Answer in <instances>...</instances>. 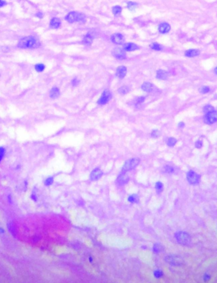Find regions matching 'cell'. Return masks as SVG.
<instances>
[{
  "instance_id": "44",
  "label": "cell",
  "mask_w": 217,
  "mask_h": 283,
  "mask_svg": "<svg viewBox=\"0 0 217 283\" xmlns=\"http://www.w3.org/2000/svg\"><path fill=\"white\" fill-rule=\"evenodd\" d=\"M178 126H179L180 128H183V127L185 126V124H184V122H180L179 125H178Z\"/></svg>"
},
{
  "instance_id": "15",
  "label": "cell",
  "mask_w": 217,
  "mask_h": 283,
  "mask_svg": "<svg viewBox=\"0 0 217 283\" xmlns=\"http://www.w3.org/2000/svg\"><path fill=\"white\" fill-rule=\"evenodd\" d=\"M158 29H159V32L161 33H167L169 31L171 30V26L166 22H162L161 24H160Z\"/></svg>"
},
{
  "instance_id": "17",
  "label": "cell",
  "mask_w": 217,
  "mask_h": 283,
  "mask_svg": "<svg viewBox=\"0 0 217 283\" xmlns=\"http://www.w3.org/2000/svg\"><path fill=\"white\" fill-rule=\"evenodd\" d=\"M60 96V90L58 87H57V86H54V87H52L51 91H50V97L52 98V99H57V98H58Z\"/></svg>"
},
{
  "instance_id": "20",
  "label": "cell",
  "mask_w": 217,
  "mask_h": 283,
  "mask_svg": "<svg viewBox=\"0 0 217 283\" xmlns=\"http://www.w3.org/2000/svg\"><path fill=\"white\" fill-rule=\"evenodd\" d=\"M61 26V21L57 18H53L50 21V27L52 28H58Z\"/></svg>"
},
{
  "instance_id": "27",
  "label": "cell",
  "mask_w": 217,
  "mask_h": 283,
  "mask_svg": "<svg viewBox=\"0 0 217 283\" xmlns=\"http://www.w3.org/2000/svg\"><path fill=\"white\" fill-rule=\"evenodd\" d=\"M156 190L157 191V193H161L162 191H163V189H164V187H163V183L161 182H157L156 183Z\"/></svg>"
},
{
  "instance_id": "46",
  "label": "cell",
  "mask_w": 217,
  "mask_h": 283,
  "mask_svg": "<svg viewBox=\"0 0 217 283\" xmlns=\"http://www.w3.org/2000/svg\"><path fill=\"white\" fill-rule=\"evenodd\" d=\"M7 198H8V202H9V204H13V201H12V198H11V196H10V195H8Z\"/></svg>"
},
{
  "instance_id": "11",
  "label": "cell",
  "mask_w": 217,
  "mask_h": 283,
  "mask_svg": "<svg viewBox=\"0 0 217 283\" xmlns=\"http://www.w3.org/2000/svg\"><path fill=\"white\" fill-rule=\"evenodd\" d=\"M129 180H130V178H129V176L127 175V173H122V172H121L120 175L117 177L116 183H117L118 184H120V185H123V184H126L127 183H128Z\"/></svg>"
},
{
  "instance_id": "7",
  "label": "cell",
  "mask_w": 217,
  "mask_h": 283,
  "mask_svg": "<svg viewBox=\"0 0 217 283\" xmlns=\"http://www.w3.org/2000/svg\"><path fill=\"white\" fill-rule=\"evenodd\" d=\"M111 98H112V93H111L109 91L106 90V91H104L102 92V94H101V96L100 97V98L98 99V101H97V104L101 105H106L109 101H110V100H111Z\"/></svg>"
},
{
  "instance_id": "9",
  "label": "cell",
  "mask_w": 217,
  "mask_h": 283,
  "mask_svg": "<svg viewBox=\"0 0 217 283\" xmlns=\"http://www.w3.org/2000/svg\"><path fill=\"white\" fill-rule=\"evenodd\" d=\"M102 175H103V172H102L101 169L96 168V169H94L91 172V174H90V179H91L92 181H97L98 179H101Z\"/></svg>"
},
{
  "instance_id": "28",
  "label": "cell",
  "mask_w": 217,
  "mask_h": 283,
  "mask_svg": "<svg viewBox=\"0 0 217 283\" xmlns=\"http://www.w3.org/2000/svg\"><path fill=\"white\" fill-rule=\"evenodd\" d=\"M129 91H130V89H129L127 86H122L121 88H119V90H118V92H119L120 94H122V95H125V94L128 93V92H129Z\"/></svg>"
},
{
  "instance_id": "36",
  "label": "cell",
  "mask_w": 217,
  "mask_h": 283,
  "mask_svg": "<svg viewBox=\"0 0 217 283\" xmlns=\"http://www.w3.org/2000/svg\"><path fill=\"white\" fill-rule=\"evenodd\" d=\"M160 135H161V132L158 130H154L151 132V137H153V138H158Z\"/></svg>"
},
{
  "instance_id": "30",
  "label": "cell",
  "mask_w": 217,
  "mask_h": 283,
  "mask_svg": "<svg viewBox=\"0 0 217 283\" xmlns=\"http://www.w3.org/2000/svg\"><path fill=\"white\" fill-rule=\"evenodd\" d=\"M45 69V65L43 64H37V65H35V70L37 71V72H42V71H44Z\"/></svg>"
},
{
  "instance_id": "18",
  "label": "cell",
  "mask_w": 217,
  "mask_h": 283,
  "mask_svg": "<svg viewBox=\"0 0 217 283\" xmlns=\"http://www.w3.org/2000/svg\"><path fill=\"white\" fill-rule=\"evenodd\" d=\"M93 39H94V36L92 35V33H88L87 34L86 36H85V37H83L82 42L86 45H90V44H92V41H93Z\"/></svg>"
},
{
  "instance_id": "25",
  "label": "cell",
  "mask_w": 217,
  "mask_h": 283,
  "mask_svg": "<svg viewBox=\"0 0 217 283\" xmlns=\"http://www.w3.org/2000/svg\"><path fill=\"white\" fill-rule=\"evenodd\" d=\"M53 182H54V178L52 176H49L48 178H46L43 183H44L45 186H51Z\"/></svg>"
},
{
  "instance_id": "12",
  "label": "cell",
  "mask_w": 217,
  "mask_h": 283,
  "mask_svg": "<svg viewBox=\"0 0 217 283\" xmlns=\"http://www.w3.org/2000/svg\"><path fill=\"white\" fill-rule=\"evenodd\" d=\"M112 41L115 43V44H122L124 42V37L122 34L121 33H115L112 36Z\"/></svg>"
},
{
  "instance_id": "45",
  "label": "cell",
  "mask_w": 217,
  "mask_h": 283,
  "mask_svg": "<svg viewBox=\"0 0 217 283\" xmlns=\"http://www.w3.org/2000/svg\"><path fill=\"white\" fill-rule=\"evenodd\" d=\"M4 232H5V230L3 227H0V234H4Z\"/></svg>"
},
{
  "instance_id": "5",
  "label": "cell",
  "mask_w": 217,
  "mask_h": 283,
  "mask_svg": "<svg viewBox=\"0 0 217 283\" xmlns=\"http://www.w3.org/2000/svg\"><path fill=\"white\" fill-rule=\"evenodd\" d=\"M139 163H140V160L138 158H133L131 160H128L125 162V164L122 168V173H127L133 169L138 165Z\"/></svg>"
},
{
  "instance_id": "38",
  "label": "cell",
  "mask_w": 217,
  "mask_h": 283,
  "mask_svg": "<svg viewBox=\"0 0 217 283\" xmlns=\"http://www.w3.org/2000/svg\"><path fill=\"white\" fill-rule=\"evenodd\" d=\"M144 100H145V97H139V98H137V99H136V104H141V103H142V102L144 101Z\"/></svg>"
},
{
  "instance_id": "40",
  "label": "cell",
  "mask_w": 217,
  "mask_h": 283,
  "mask_svg": "<svg viewBox=\"0 0 217 283\" xmlns=\"http://www.w3.org/2000/svg\"><path fill=\"white\" fill-rule=\"evenodd\" d=\"M210 279V276L208 274H205L204 275V282H208Z\"/></svg>"
},
{
  "instance_id": "21",
  "label": "cell",
  "mask_w": 217,
  "mask_h": 283,
  "mask_svg": "<svg viewBox=\"0 0 217 283\" xmlns=\"http://www.w3.org/2000/svg\"><path fill=\"white\" fill-rule=\"evenodd\" d=\"M142 89L144 91H146V92H151V91H152V89H153V86H152V84L150 83V82H144V83L142 84Z\"/></svg>"
},
{
  "instance_id": "43",
  "label": "cell",
  "mask_w": 217,
  "mask_h": 283,
  "mask_svg": "<svg viewBox=\"0 0 217 283\" xmlns=\"http://www.w3.org/2000/svg\"><path fill=\"white\" fill-rule=\"evenodd\" d=\"M4 5H6V2H4L3 0H0V7H3Z\"/></svg>"
},
{
  "instance_id": "8",
  "label": "cell",
  "mask_w": 217,
  "mask_h": 283,
  "mask_svg": "<svg viewBox=\"0 0 217 283\" xmlns=\"http://www.w3.org/2000/svg\"><path fill=\"white\" fill-rule=\"evenodd\" d=\"M217 121V111H210L209 113H206V116H205V123L208 124V125H212V124L216 123Z\"/></svg>"
},
{
  "instance_id": "33",
  "label": "cell",
  "mask_w": 217,
  "mask_h": 283,
  "mask_svg": "<svg viewBox=\"0 0 217 283\" xmlns=\"http://www.w3.org/2000/svg\"><path fill=\"white\" fill-rule=\"evenodd\" d=\"M164 172L166 173H168V174H172L174 172V168L172 167V166H170V165H166V166H165L164 167Z\"/></svg>"
},
{
  "instance_id": "35",
  "label": "cell",
  "mask_w": 217,
  "mask_h": 283,
  "mask_svg": "<svg viewBox=\"0 0 217 283\" xmlns=\"http://www.w3.org/2000/svg\"><path fill=\"white\" fill-rule=\"evenodd\" d=\"M199 91L202 94H206V93H208V92L210 91V88L208 87V86H202V87L200 88Z\"/></svg>"
},
{
  "instance_id": "31",
  "label": "cell",
  "mask_w": 217,
  "mask_h": 283,
  "mask_svg": "<svg viewBox=\"0 0 217 283\" xmlns=\"http://www.w3.org/2000/svg\"><path fill=\"white\" fill-rule=\"evenodd\" d=\"M154 276L156 277V278H161L163 276V272H161V270H159V269H157V270H155L153 272Z\"/></svg>"
},
{
  "instance_id": "42",
  "label": "cell",
  "mask_w": 217,
  "mask_h": 283,
  "mask_svg": "<svg viewBox=\"0 0 217 283\" xmlns=\"http://www.w3.org/2000/svg\"><path fill=\"white\" fill-rule=\"evenodd\" d=\"M36 16H37V17H38V18H40V19H43V14L41 12H39V13H37V14H36Z\"/></svg>"
},
{
  "instance_id": "22",
  "label": "cell",
  "mask_w": 217,
  "mask_h": 283,
  "mask_svg": "<svg viewBox=\"0 0 217 283\" xmlns=\"http://www.w3.org/2000/svg\"><path fill=\"white\" fill-rule=\"evenodd\" d=\"M164 250V247L162 246L160 243H155L152 247V251H153L155 253H161L162 251Z\"/></svg>"
},
{
  "instance_id": "49",
  "label": "cell",
  "mask_w": 217,
  "mask_h": 283,
  "mask_svg": "<svg viewBox=\"0 0 217 283\" xmlns=\"http://www.w3.org/2000/svg\"><path fill=\"white\" fill-rule=\"evenodd\" d=\"M215 73L217 75V67H216V68H215Z\"/></svg>"
},
{
  "instance_id": "32",
  "label": "cell",
  "mask_w": 217,
  "mask_h": 283,
  "mask_svg": "<svg viewBox=\"0 0 217 283\" xmlns=\"http://www.w3.org/2000/svg\"><path fill=\"white\" fill-rule=\"evenodd\" d=\"M203 111H204V112L206 114V113H209V112L215 111V108H214L212 105H206V106L204 107Z\"/></svg>"
},
{
  "instance_id": "39",
  "label": "cell",
  "mask_w": 217,
  "mask_h": 283,
  "mask_svg": "<svg viewBox=\"0 0 217 283\" xmlns=\"http://www.w3.org/2000/svg\"><path fill=\"white\" fill-rule=\"evenodd\" d=\"M79 83V81L78 79H73L72 81V86H76Z\"/></svg>"
},
{
  "instance_id": "41",
  "label": "cell",
  "mask_w": 217,
  "mask_h": 283,
  "mask_svg": "<svg viewBox=\"0 0 217 283\" xmlns=\"http://www.w3.org/2000/svg\"><path fill=\"white\" fill-rule=\"evenodd\" d=\"M36 197H37V196H36V194H34V193L33 194H31V198H32V199H33V200H34V201H35V202L37 200V198Z\"/></svg>"
},
{
  "instance_id": "14",
  "label": "cell",
  "mask_w": 217,
  "mask_h": 283,
  "mask_svg": "<svg viewBox=\"0 0 217 283\" xmlns=\"http://www.w3.org/2000/svg\"><path fill=\"white\" fill-rule=\"evenodd\" d=\"M138 48V46L135 43H132V42H128V43H125L123 45V49L127 52H133V51L137 50Z\"/></svg>"
},
{
  "instance_id": "1",
  "label": "cell",
  "mask_w": 217,
  "mask_h": 283,
  "mask_svg": "<svg viewBox=\"0 0 217 283\" xmlns=\"http://www.w3.org/2000/svg\"><path fill=\"white\" fill-rule=\"evenodd\" d=\"M40 46V42L36 37H27L21 39L18 43L20 48H36Z\"/></svg>"
},
{
  "instance_id": "2",
  "label": "cell",
  "mask_w": 217,
  "mask_h": 283,
  "mask_svg": "<svg viewBox=\"0 0 217 283\" xmlns=\"http://www.w3.org/2000/svg\"><path fill=\"white\" fill-rule=\"evenodd\" d=\"M175 238H176V241L178 243L184 245V246H186L189 245L191 242V238L190 235L188 234L186 232H178L175 234Z\"/></svg>"
},
{
  "instance_id": "3",
  "label": "cell",
  "mask_w": 217,
  "mask_h": 283,
  "mask_svg": "<svg viewBox=\"0 0 217 283\" xmlns=\"http://www.w3.org/2000/svg\"><path fill=\"white\" fill-rule=\"evenodd\" d=\"M165 261L170 265L175 267H180L185 263L183 258L177 255H168L165 257Z\"/></svg>"
},
{
  "instance_id": "19",
  "label": "cell",
  "mask_w": 217,
  "mask_h": 283,
  "mask_svg": "<svg viewBox=\"0 0 217 283\" xmlns=\"http://www.w3.org/2000/svg\"><path fill=\"white\" fill-rule=\"evenodd\" d=\"M199 54H200V51L197 49H190L185 52V55L188 57H194V56H198Z\"/></svg>"
},
{
  "instance_id": "34",
  "label": "cell",
  "mask_w": 217,
  "mask_h": 283,
  "mask_svg": "<svg viewBox=\"0 0 217 283\" xmlns=\"http://www.w3.org/2000/svg\"><path fill=\"white\" fill-rule=\"evenodd\" d=\"M151 48L153 49V50H156V51H160L161 50V46L160 44H158V43H153V44L151 45Z\"/></svg>"
},
{
  "instance_id": "48",
  "label": "cell",
  "mask_w": 217,
  "mask_h": 283,
  "mask_svg": "<svg viewBox=\"0 0 217 283\" xmlns=\"http://www.w3.org/2000/svg\"><path fill=\"white\" fill-rule=\"evenodd\" d=\"M3 158H4V156H2V155H0V162H1L2 160H3Z\"/></svg>"
},
{
  "instance_id": "47",
  "label": "cell",
  "mask_w": 217,
  "mask_h": 283,
  "mask_svg": "<svg viewBox=\"0 0 217 283\" xmlns=\"http://www.w3.org/2000/svg\"><path fill=\"white\" fill-rule=\"evenodd\" d=\"M92 261H93V260H92V257H89V261H90V262H92Z\"/></svg>"
},
{
  "instance_id": "13",
  "label": "cell",
  "mask_w": 217,
  "mask_h": 283,
  "mask_svg": "<svg viewBox=\"0 0 217 283\" xmlns=\"http://www.w3.org/2000/svg\"><path fill=\"white\" fill-rule=\"evenodd\" d=\"M127 67H124V66H120V67H117V69H116V77L120 79L124 78V77H126V75H127Z\"/></svg>"
},
{
  "instance_id": "26",
  "label": "cell",
  "mask_w": 217,
  "mask_h": 283,
  "mask_svg": "<svg viewBox=\"0 0 217 283\" xmlns=\"http://www.w3.org/2000/svg\"><path fill=\"white\" fill-rule=\"evenodd\" d=\"M122 8L121 6H114L112 7V13L115 16H117L122 13Z\"/></svg>"
},
{
  "instance_id": "24",
  "label": "cell",
  "mask_w": 217,
  "mask_h": 283,
  "mask_svg": "<svg viewBox=\"0 0 217 283\" xmlns=\"http://www.w3.org/2000/svg\"><path fill=\"white\" fill-rule=\"evenodd\" d=\"M177 143V140L176 138H174V137H169L167 139V140H166V144L168 146L170 147H173V146H175L176 144Z\"/></svg>"
},
{
  "instance_id": "29",
  "label": "cell",
  "mask_w": 217,
  "mask_h": 283,
  "mask_svg": "<svg viewBox=\"0 0 217 283\" xmlns=\"http://www.w3.org/2000/svg\"><path fill=\"white\" fill-rule=\"evenodd\" d=\"M136 7H137V4L136 3H133V2H129L127 4V8L129 10H131V11H134L135 9L136 8Z\"/></svg>"
},
{
  "instance_id": "37",
  "label": "cell",
  "mask_w": 217,
  "mask_h": 283,
  "mask_svg": "<svg viewBox=\"0 0 217 283\" xmlns=\"http://www.w3.org/2000/svg\"><path fill=\"white\" fill-rule=\"evenodd\" d=\"M195 147L197 148V149H201L202 148V146H203V141H202L201 140H199L195 142Z\"/></svg>"
},
{
  "instance_id": "10",
  "label": "cell",
  "mask_w": 217,
  "mask_h": 283,
  "mask_svg": "<svg viewBox=\"0 0 217 283\" xmlns=\"http://www.w3.org/2000/svg\"><path fill=\"white\" fill-rule=\"evenodd\" d=\"M112 54L117 59H124V58H126V52H125V50L123 49V48H115L112 51Z\"/></svg>"
},
{
  "instance_id": "23",
  "label": "cell",
  "mask_w": 217,
  "mask_h": 283,
  "mask_svg": "<svg viewBox=\"0 0 217 283\" xmlns=\"http://www.w3.org/2000/svg\"><path fill=\"white\" fill-rule=\"evenodd\" d=\"M128 202L131 204H137L139 202V197L136 194H131L128 197Z\"/></svg>"
},
{
  "instance_id": "16",
  "label": "cell",
  "mask_w": 217,
  "mask_h": 283,
  "mask_svg": "<svg viewBox=\"0 0 217 283\" xmlns=\"http://www.w3.org/2000/svg\"><path fill=\"white\" fill-rule=\"evenodd\" d=\"M169 73L164 70H158L157 72V78L160 80H166L168 78Z\"/></svg>"
},
{
  "instance_id": "4",
  "label": "cell",
  "mask_w": 217,
  "mask_h": 283,
  "mask_svg": "<svg viewBox=\"0 0 217 283\" xmlns=\"http://www.w3.org/2000/svg\"><path fill=\"white\" fill-rule=\"evenodd\" d=\"M85 19H86L85 15L78 12H71L66 16V20L68 22H85Z\"/></svg>"
},
{
  "instance_id": "6",
  "label": "cell",
  "mask_w": 217,
  "mask_h": 283,
  "mask_svg": "<svg viewBox=\"0 0 217 283\" xmlns=\"http://www.w3.org/2000/svg\"><path fill=\"white\" fill-rule=\"evenodd\" d=\"M186 178L188 182L191 184H197L200 182V175H197L195 172L191 171V170L187 172Z\"/></svg>"
}]
</instances>
